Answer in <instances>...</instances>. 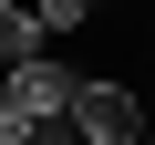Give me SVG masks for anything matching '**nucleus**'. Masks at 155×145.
<instances>
[{"label":"nucleus","mask_w":155,"mask_h":145,"mask_svg":"<svg viewBox=\"0 0 155 145\" xmlns=\"http://www.w3.org/2000/svg\"><path fill=\"white\" fill-rule=\"evenodd\" d=\"M72 135H83V145H134V135H145L134 83H114V72H83V83H72Z\"/></svg>","instance_id":"f257e3e1"},{"label":"nucleus","mask_w":155,"mask_h":145,"mask_svg":"<svg viewBox=\"0 0 155 145\" xmlns=\"http://www.w3.org/2000/svg\"><path fill=\"white\" fill-rule=\"evenodd\" d=\"M72 83H83V72H72L62 52H31V62L0 72V93H11L21 114H41V124H72Z\"/></svg>","instance_id":"f03ea898"},{"label":"nucleus","mask_w":155,"mask_h":145,"mask_svg":"<svg viewBox=\"0 0 155 145\" xmlns=\"http://www.w3.org/2000/svg\"><path fill=\"white\" fill-rule=\"evenodd\" d=\"M31 21H41V42H62V31L93 21V0H31Z\"/></svg>","instance_id":"7ed1b4c3"},{"label":"nucleus","mask_w":155,"mask_h":145,"mask_svg":"<svg viewBox=\"0 0 155 145\" xmlns=\"http://www.w3.org/2000/svg\"><path fill=\"white\" fill-rule=\"evenodd\" d=\"M31 135H41V114H21L11 93H0V145H31Z\"/></svg>","instance_id":"20e7f679"},{"label":"nucleus","mask_w":155,"mask_h":145,"mask_svg":"<svg viewBox=\"0 0 155 145\" xmlns=\"http://www.w3.org/2000/svg\"><path fill=\"white\" fill-rule=\"evenodd\" d=\"M134 145H155V124H145V135H134Z\"/></svg>","instance_id":"39448f33"}]
</instances>
